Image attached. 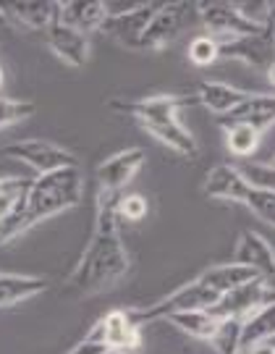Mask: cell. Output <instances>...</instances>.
<instances>
[{"label": "cell", "mask_w": 275, "mask_h": 354, "mask_svg": "<svg viewBox=\"0 0 275 354\" xmlns=\"http://www.w3.org/2000/svg\"><path fill=\"white\" fill-rule=\"evenodd\" d=\"M121 192L97 189V218L95 234L82 254L74 273L66 279V291L95 294L111 286L129 270V252L121 239V218H118Z\"/></svg>", "instance_id": "cell-1"}, {"label": "cell", "mask_w": 275, "mask_h": 354, "mask_svg": "<svg viewBox=\"0 0 275 354\" xmlns=\"http://www.w3.org/2000/svg\"><path fill=\"white\" fill-rule=\"evenodd\" d=\"M84 181L79 168H63L45 176L32 178V187L26 189L21 203L16 205L6 221H0V244H8L16 236H21L32 226L42 223L45 218L71 210L82 203Z\"/></svg>", "instance_id": "cell-2"}, {"label": "cell", "mask_w": 275, "mask_h": 354, "mask_svg": "<svg viewBox=\"0 0 275 354\" xmlns=\"http://www.w3.org/2000/svg\"><path fill=\"white\" fill-rule=\"evenodd\" d=\"M194 8H197L202 26L215 39L247 37V35L265 32L263 24H254V21H249L244 13L238 11L236 3H194Z\"/></svg>", "instance_id": "cell-3"}, {"label": "cell", "mask_w": 275, "mask_h": 354, "mask_svg": "<svg viewBox=\"0 0 275 354\" xmlns=\"http://www.w3.org/2000/svg\"><path fill=\"white\" fill-rule=\"evenodd\" d=\"M3 155H11L16 160L26 163L29 168H35L39 176L53 174V171H63V168H76L74 155L48 140L11 142V145L3 147Z\"/></svg>", "instance_id": "cell-4"}, {"label": "cell", "mask_w": 275, "mask_h": 354, "mask_svg": "<svg viewBox=\"0 0 275 354\" xmlns=\"http://www.w3.org/2000/svg\"><path fill=\"white\" fill-rule=\"evenodd\" d=\"M187 105H200L197 92H189V95H155V97H142V100L111 102V108L137 118L142 127L158 124V121H168V118H178V111L187 108Z\"/></svg>", "instance_id": "cell-5"}, {"label": "cell", "mask_w": 275, "mask_h": 354, "mask_svg": "<svg viewBox=\"0 0 275 354\" xmlns=\"http://www.w3.org/2000/svg\"><path fill=\"white\" fill-rule=\"evenodd\" d=\"M218 42H220V61L234 58V61H241L257 71H267L275 64V37L270 24L265 26V32H260V35L228 37L218 39Z\"/></svg>", "instance_id": "cell-6"}, {"label": "cell", "mask_w": 275, "mask_h": 354, "mask_svg": "<svg viewBox=\"0 0 275 354\" xmlns=\"http://www.w3.org/2000/svg\"><path fill=\"white\" fill-rule=\"evenodd\" d=\"M163 3H139L137 8L126 13H115V16H105L100 32L115 39L118 45H124L129 50H139L142 35L147 32L150 21L155 19V13L160 11Z\"/></svg>", "instance_id": "cell-7"}, {"label": "cell", "mask_w": 275, "mask_h": 354, "mask_svg": "<svg viewBox=\"0 0 275 354\" xmlns=\"http://www.w3.org/2000/svg\"><path fill=\"white\" fill-rule=\"evenodd\" d=\"M89 339L105 342L111 349H118V352L134 354L142 346V326H137V320L131 317L129 310L118 307V310L105 313L97 320V326L92 328Z\"/></svg>", "instance_id": "cell-8"}, {"label": "cell", "mask_w": 275, "mask_h": 354, "mask_svg": "<svg viewBox=\"0 0 275 354\" xmlns=\"http://www.w3.org/2000/svg\"><path fill=\"white\" fill-rule=\"evenodd\" d=\"M191 11H194V3H163L160 11L155 13V19L147 26V32L142 35L139 50L160 53L163 48H168L181 35L184 21Z\"/></svg>", "instance_id": "cell-9"}, {"label": "cell", "mask_w": 275, "mask_h": 354, "mask_svg": "<svg viewBox=\"0 0 275 354\" xmlns=\"http://www.w3.org/2000/svg\"><path fill=\"white\" fill-rule=\"evenodd\" d=\"M273 291H270V283L265 279H254L249 283H244V286H238V289L228 291L220 297V302L210 307V313L215 317H238V320H244L247 315H252L257 307H263V304L273 302Z\"/></svg>", "instance_id": "cell-10"}, {"label": "cell", "mask_w": 275, "mask_h": 354, "mask_svg": "<svg viewBox=\"0 0 275 354\" xmlns=\"http://www.w3.org/2000/svg\"><path fill=\"white\" fill-rule=\"evenodd\" d=\"M0 13L8 24L29 32H48V26L58 19V3L53 0H13L0 3Z\"/></svg>", "instance_id": "cell-11"}, {"label": "cell", "mask_w": 275, "mask_h": 354, "mask_svg": "<svg viewBox=\"0 0 275 354\" xmlns=\"http://www.w3.org/2000/svg\"><path fill=\"white\" fill-rule=\"evenodd\" d=\"M142 165H144V150L142 147H129V150L115 152L108 160H102L95 171V176H97L100 189L121 192L131 178L137 176Z\"/></svg>", "instance_id": "cell-12"}, {"label": "cell", "mask_w": 275, "mask_h": 354, "mask_svg": "<svg viewBox=\"0 0 275 354\" xmlns=\"http://www.w3.org/2000/svg\"><path fill=\"white\" fill-rule=\"evenodd\" d=\"M252 184L247 181V176L241 174L238 165L231 163H220L207 171V178H205V197L210 200H225V203H241L247 200Z\"/></svg>", "instance_id": "cell-13"}, {"label": "cell", "mask_w": 275, "mask_h": 354, "mask_svg": "<svg viewBox=\"0 0 275 354\" xmlns=\"http://www.w3.org/2000/svg\"><path fill=\"white\" fill-rule=\"evenodd\" d=\"M231 263L252 268V270H254L257 276H263L265 281H270L275 276L273 247H270L267 239H265L263 234H257V231H244V234H241Z\"/></svg>", "instance_id": "cell-14"}, {"label": "cell", "mask_w": 275, "mask_h": 354, "mask_svg": "<svg viewBox=\"0 0 275 354\" xmlns=\"http://www.w3.org/2000/svg\"><path fill=\"white\" fill-rule=\"evenodd\" d=\"M48 37V45L50 50L61 58L63 64L74 66V68H82V66L89 61V39L84 32H76L71 26H63L58 19L48 26L45 32Z\"/></svg>", "instance_id": "cell-15"}, {"label": "cell", "mask_w": 275, "mask_h": 354, "mask_svg": "<svg viewBox=\"0 0 275 354\" xmlns=\"http://www.w3.org/2000/svg\"><path fill=\"white\" fill-rule=\"evenodd\" d=\"M218 124H247L263 134L265 129L275 124V95H249L228 115H220Z\"/></svg>", "instance_id": "cell-16"}, {"label": "cell", "mask_w": 275, "mask_h": 354, "mask_svg": "<svg viewBox=\"0 0 275 354\" xmlns=\"http://www.w3.org/2000/svg\"><path fill=\"white\" fill-rule=\"evenodd\" d=\"M105 0H63L58 3V21L71 26L76 32H92L100 29L105 21Z\"/></svg>", "instance_id": "cell-17"}, {"label": "cell", "mask_w": 275, "mask_h": 354, "mask_svg": "<svg viewBox=\"0 0 275 354\" xmlns=\"http://www.w3.org/2000/svg\"><path fill=\"white\" fill-rule=\"evenodd\" d=\"M197 97H200V105H205L210 113L220 118V115L231 113L234 108H238L241 102L249 97V92L231 87L225 82H202L200 87H197Z\"/></svg>", "instance_id": "cell-18"}, {"label": "cell", "mask_w": 275, "mask_h": 354, "mask_svg": "<svg viewBox=\"0 0 275 354\" xmlns=\"http://www.w3.org/2000/svg\"><path fill=\"white\" fill-rule=\"evenodd\" d=\"M197 279H200L207 289H213L218 297H223V294H228V291L238 289V286H244V283H249V281H254V279H263V276H257V273L247 266L225 263V266L207 268V270L200 273Z\"/></svg>", "instance_id": "cell-19"}, {"label": "cell", "mask_w": 275, "mask_h": 354, "mask_svg": "<svg viewBox=\"0 0 275 354\" xmlns=\"http://www.w3.org/2000/svg\"><path fill=\"white\" fill-rule=\"evenodd\" d=\"M275 339V299L257 307L252 315L241 320V354L252 349L254 344Z\"/></svg>", "instance_id": "cell-20"}, {"label": "cell", "mask_w": 275, "mask_h": 354, "mask_svg": "<svg viewBox=\"0 0 275 354\" xmlns=\"http://www.w3.org/2000/svg\"><path fill=\"white\" fill-rule=\"evenodd\" d=\"M48 289V281L37 276H19V273H0V307L26 302Z\"/></svg>", "instance_id": "cell-21"}, {"label": "cell", "mask_w": 275, "mask_h": 354, "mask_svg": "<svg viewBox=\"0 0 275 354\" xmlns=\"http://www.w3.org/2000/svg\"><path fill=\"white\" fill-rule=\"evenodd\" d=\"M147 131H150L152 137L158 142H163L168 145L171 150H176L178 155H184V158H197V142L194 137L189 134L187 129L181 127V121L178 118H168V121H158V124H147Z\"/></svg>", "instance_id": "cell-22"}, {"label": "cell", "mask_w": 275, "mask_h": 354, "mask_svg": "<svg viewBox=\"0 0 275 354\" xmlns=\"http://www.w3.org/2000/svg\"><path fill=\"white\" fill-rule=\"evenodd\" d=\"M178 330H184L191 339H200V342H207L215 336V330L220 326V317H215L210 310H191V313H176V315L168 317Z\"/></svg>", "instance_id": "cell-23"}, {"label": "cell", "mask_w": 275, "mask_h": 354, "mask_svg": "<svg viewBox=\"0 0 275 354\" xmlns=\"http://www.w3.org/2000/svg\"><path fill=\"white\" fill-rule=\"evenodd\" d=\"M225 131V147L236 158H247L260 147V131L247 127V124H223Z\"/></svg>", "instance_id": "cell-24"}, {"label": "cell", "mask_w": 275, "mask_h": 354, "mask_svg": "<svg viewBox=\"0 0 275 354\" xmlns=\"http://www.w3.org/2000/svg\"><path fill=\"white\" fill-rule=\"evenodd\" d=\"M32 187V178L24 176H0V221H6L21 203L26 189Z\"/></svg>", "instance_id": "cell-25"}, {"label": "cell", "mask_w": 275, "mask_h": 354, "mask_svg": "<svg viewBox=\"0 0 275 354\" xmlns=\"http://www.w3.org/2000/svg\"><path fill=\"white\" fill-rule=\"evenodd\" d=\"M213 349L218 354H241V320L238 317H225L210 339Z\"/></svg>", "instance_id": "cell-26"}, {"label": "cell", "mask_w": 275, "mask_h": 354, "mask_svg": "<svg viewBox=\"0 0 275 354\" xmlns=\"http://www.w3.org/2000/svg\"><path fill=\"white\" fill-rule=\"evenodd\" d=\"M189 61L194 66H213L220 61V42L210 35H200L189 42Z\"/></svg>", "instance_id": "cell-27"}, {"label": "cell", "mask_w": 275, "mask_h": 354, "mask_svg": "<svg viewBox=\"0 0 275 354\" xmlns=\"http://www.w3.org/2000/svg\"><path fill=\"white\" fill-rule=\"evenodd\" d=\"M244 205H247L257 218H263V221H267V223H273L275 226V192L252 187L249 194H247V200H244Z\"/></svg>", "instance_id": "cell-28"}, {"label": "cell", "mask_w": 275, "mask_h": 354, "mask_svg": "<svg viewBox=\"0 0 275 354\" xmlns=\"http://www.w3.org/2000/svg\"><path fill=\"white\" fill-rule=\"evenodd\" d=\"M35 113V102L0 97V129H8Z\"/></svg>", "instance_id": "cell-29"}, {"label": "cell", "mask_w": 275, "mask_h": 354, "mask_svg": "<svg viewBox=\"0 0 275 354\" xmlns=\"http://www.w3.org/2000/svg\"><path fill=\"white\" fill-rule=\"evenodd\" d=\"M241 174L247 176L252 187L275 192V160L273 163H247L241 165Z\"/></svg>", "instance_id": "cell-30"}, {"label": "cell", "mask_w": 275, "mask_h": 354, "mask_svg": "<svg viewBox=\"0 0 275 354\" xmlns=\"http://www.w3.org/2000/svg\"><path fill=\"white\" fill-rule=\"evenodd\" d=\"M147 215V200L142 194H121L118 218L121 221H142Z\"/></svg>", "instance_id": "cell-31"}, {"label": "cell", "mask_w": 275, "mask_h": 354, "mask_svg": "<svg viewBox=\"0 0 275 354\" xmlns=\"http://www.w3.org/2000/svg\"><path fill=\"white\" fill-rule=\"evenodd\" d=\"M108 349H111V346L105 342H97V339H89L87 336V339H82V342L76 344L68 354H105Z\"/></svg>", "instance_id": "cell-32"}, {"label": "cell", "mask_w": 275, "mask_h": 354, "mask_svg": "<svg viewBox=\"0 0 275 354\" xmlns=\"http://www.w3.org/2000/svg\"><path fill=\"white\" fill-rule=\"evenodd\" d=\"M244 354H275V339L270 342H263V344H254L252 349H247Z\"/></svg>", "instance_id": "cell-33"}, {"label": "cell", "mask_w": 275, "mask_h": 354, "mask_svg": "<svg viewBox=\"0 0 275 354\" xmlns=\"http://www.w3.org/2000/svg\"><path fill=\"white\" fill-rule=\"evenodd\" d=\"M265 74H267V82H270V84H273V87H275V64L270 66V68H267Z\"/></svg>", "instance_id": "cell-34"}, {"label": "cell", "mask_w": 275, "mask_h": 354, "mask_svg": "<svg viewBox=\"0 0 275 354\" xmlns=\"http://www.w3.org/2000/svg\"><path fill=\"white\" fill-rule=\"evenodd\" d=\"M105 354H126V352H118V349H108Z\"/></svg>", "instance_id": "cell-35"}, {"label": "cell", "mask_w": 275, "mask_h": 354, "mask_svg": "<svg viewBox=\"0 0 275 354\" xmlns=\"http://www.w3.org/2000/svg\"><path fill=\"white\" fill-rule=\"evenodd\" d=\"M0 89H3V71H0Z\"/></svg>", "instance_id": "cell-36"}, {"label": "cell", "mask_w": 275, "mask_h": 354, "mask_svg": "<svg viewBox=\"0 0 275 354\" xmlns=\"http://www.w3.org/2000/svg\"><path fill=\"white\" fill-rule=\"evenodd\" d=\"M0 24H6V19H3V13H0Z\"/></svg>", "instance_id": "cell-37"}]
</instances>
